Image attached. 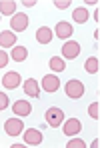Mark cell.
Segmentation results:
<instances>
[{
  "label": "cell",
  "mask_w": 100,
  "mask_h": 148,
  "mask_svg": "<svg viewBox=\"0 0 100 148\" xmlns=\"http://www.w3.org/2000/svg\"><path fill=\"white\" fill-rule=\"evenodd\" d=\"M46 124H50L52 128H56V126H60V124L64 122V112H62V108H58V106H52L46 110Z\"/></svg>",
  "instance_id": "cell-1"
},
{
  "label": "cell",
  "mask_w": 100,
  "mask_h": 148,
  "mask_svg": "<svg viewBox=\"0 0 100 148\" xmlns=\"http://www.w3.org/2000/svg\"><path fill=\"white\" fill-rule=\"evenodd\" d=\"M64 92L68 98H82L84 94V84L80 80H68L66 86H64Z\"/></svg>",
  "instance_id": "cell-2"
},
{
  "label": "cell",
  "mask_w": 100,
  "mask_h": 148,
  "mask_svg": "<svg viewBox=\"0 0 100 148\" xmlns=\"http://www.w3.org/2000/svg\"><path fill=\"white\" fill-rule=\"evenodd\" d=\"M24 130V122L20 120V118H8V120H4V132L8 134V136H18L20 132Z\"/></svg>",
  "instance_id": "cell-3"
},
{
  "label": "cell",
  "mask_w": 100,
  "mask_h": 148,
  "mask_svg": "<svg viewBox=\"0 0 100 148\" xmlns=\"http://www.w3.org/2000/svg\"><path fill=\"white\" fill-rule=\"evenodd\" d=\"M42 142V132L36 128H30L24 132V144L26 146H38Z\"/></svg>",
  "instance_id": "cell-4"
},
{
  "label": "cell",
  "mask_w": 100,
  "mask_h": 148,
  "mask_svg": "<svg viewBox=\"0 0 100 148\" xmlns=\"http://www.w3.org/2000/svg\"><path fill=\"white\" fill-rule=\"evenodd\" d=\"M10 26H12L14 32H22V30H26V28H28V16H26L24 12H18L16 16H12Z\"/></svg>",
  "instance_id": "cell-5"
},
{
  "label": "cell",
  "mask_w": 100,
  "mask_h": 148,
  "mask_svg": "<svg viewBox=\"0 0 100 148\" xmlns=\"http://www.w3.org/2000/svg\"><path fill=\"white\" fill-rule=\"evenodd\" d=\"M78 54H80V44L74 42V40H70V42H64V46H62V56L64 58H78Z\"/></svg>",
  "instance_id": "cell-6"
},
{
  "label": "cell",
  "mask_w": 100,
  "mask_h": 148,
  "mask_svg": "<svg viewBox=\"0 0 100 148\" xmlns=\"http://www.w3.org/2000/svg\"><path fill=\"white\" fill-rule=\"evenodd\" d=\"M58 86H60V80H58L56 74H46V76L42 78V88H44L46 92H56Z\"/></svg>",
  "instance_id": "cell-7"
},
{
  "label": "cell",
  "mask_w": 100,
  "mask_h": 148,
  "mask_svg": "<svg viewBox=\"0 0 100 148\" xmlns=\"http://www.w3.org/2000/svg\"><path fill=\"white\" fill-rule=\"evenodd\" d=\"M16 34L12 32V30H4V32H0V46H4V48H14L16 46Z\"/></svg>",
  "instance_id": "cell-8"
},
{
  "label": "cell",
  "mask_w": 100,
  "mask_h": 148,
  "mask_svg": "<svg viewBox=\"0 0 100 148\" xmlns=\"http://www.w3.org/2000/svg\"><path fill=\"white\" fill-rule=\"evenodd\" d=\"M80 128H82V122H80L78 118H68V120L64 122V134H66V136H76V134L80 132Z\"/></svg>",
  "instance_id": "cell-9"
},
{
  "label": "cell",
  "mask_w": 100,
  "mask_h": 148,
  "mask_svg": "<svg viewBox=\"0 0 100 148\" xmlns=\"http://www.w3.org/2000/svg\"><path fill=\"white\" fill-rule=\"evenodd\" d=\"M20 84V74L18 72H6L2 76V86L4 88H16Z\"/></svg>",
  "instance_id": "cell-10"
},
{
  "label": "cell",
  "mask_w": 100,
  "mask_h": 148,
  "mask_svg": "<svg viewBox=\"0 0 100 148\" xmlns=\"http://www.w3.org/2000/svg\"><path fill=\"white\" fill-rule=\"evenodd\" d=\"M12 110H14V116H28L32 112V106L26 100H16L14 106H12Z\"/></svg>",
  "instance_id": "cell-11"
},
{
  "label": "cell",
  "mask_w": 100,
  "mask_h": 148,
  "mask_svg": "<svg viewBox=\"0 0 100 148\" xmlns=\"http://www.w3.org/2000/svg\"><path fill=\"white\" fill-rule=\"evenodd\" d=\"M72 32H74V28L68 24V22H58V24H56V36H60L62 40H64V38H70Z\"/></svg>",
  "instance_id": "cell-12"
},
{
  "label": "cell",
  "mask_w": 100,
  "mask_h": 148,
  "mask_svg": "<svg viewBox=\"0 0 100 148\" xmlns=\"http://www.w3.org/2000/svg\"><path fill=\"white\" fill-rule=\"evenodd\" d=\"M36 40H38L40 44H48L50 40H52V30H50L48 26H40V28L36 30Z\"/></svg>",
  "instance_id": "cell-13"
},
{
  "label": "cell",
  "mask_w": 100,
  "mask_h": 148,
  "mask_svg": "<svg viewBox=\"0 0 100 148\" xmlns=\"http://www.w3.org/2000/svg\"><path fill=\"white\" fill-rule=\"evenodd\" d=\"M24 92L28 94V96H32V98H36V96L40 94V90H38V82H36L34 78L24 80Z\"/></svg>",
  "instance_id": "cell-14"
},
{
  "label": "cell",
  "mask_w": 100,
  "mask_h": 148,
  "mask_svg": "<svg viewBox=\"0 0 100 148\" xmlns=\"http://www.w3.org/2000/svg\"><path fill=\"white\" fill-rule=\"evenodd\" d=\"M48 64H50V70H52V72H64V68H66L64 58H58V56H52Z\"/></svg>",
  "instance_id": "cell-15"
},
{
  "label": "cell",
  "mask_w": 100,
  "mask_h": 148,
  "mask_svg": "<svg viewBox=\"0 0 100 148\" xmlns=\"http://www.w3.org/2000/svg\"><path fill=\"white\" fill-rule=\"evenodd\" d=\"M72 18H74L78 24H84L86 20H88V10L84 8V6H80V8H76L74 12H72Z\"/></svg>",
  "instance_id": "cell-16"
},
{
  "label": "cell",
  "mask_w": 100,
  "mask_h": 148,
  "mask_svg": "<svg viewBox=\"0 0 100 148\" xmlns=\"http://www.w3.org/2000/svg\"><path fill=\"white\" fill-rule=\"evenodd\" d=\"M14 10H16V2H12V0H2L0 2V12L2 14L10 16V14H14Z\"/></svg>",
  "instance_id": "cell-17"
},
{
  "label": "cell",
  "mask_w": 100,
  "mask_h": 148,
  "mask_svg": "<svg viewBox=\"0 0 100 148\" xmlns=\"http://www.w3.org/2000/svg\"><path fill=\"white\" fill-rule=\"evenodd\" d=\"M26 56H28V50H26L24 46H14V48H12V60L22 62V60H26Z\"/></svg>",
  "instance_id": "cell-18"
},
{
  "label": "cell",
  "mask_w": 100,
  "mask_h": 148,
  "mask_svg": "<svg viewBox=\"0 0 100 148\" xmlns=\"http://www.w3.org/2000/svg\"><path fill=\"white\" fill-rule=\"evenodd\" d=\"M98 58H96V56H92V58H88V60H86V64H84V68H86V72L88 74H96L98 72Z\"/></svg>",
  "instance_id": "cell-19"
},
{
  "label": "cell",
  "mask_w": 100,
  "mask_h": 148,
  "mask_svg": "<svg viewBox=\"0 0 100 148\" xmlns=\"http://www.w3.org/2000/svg\"><path fill=\"white\" fill-rule=\"evenodd\" d=\"M88 114H90L94 120H98V102H92V104L88 106Z\"/></svg>",
  "instance_id": "cell-20"
},
{
  "label": "cell",
  "mask_w": 100,
  "mask_h": 148,
  "mask_svg": "<svg viewBox=\"0 0 100 148\" xmlns=\"http://www.w3.org/2000/svg\"><path fill=\"white\" fill-rule=\"evenodd\" d=\"M66 146H68V148H84L86 144H84V140H80V138H74V140H70Z\"/></svg>",
  "instance_id": "cell-21"
},
{
  "label": "cell",
  "mask_w": 100,
  "mask_h": 148,
  "mask_svg": "<svg viewBox=\"0 0 100 148\" xmlns=\"http://www.w3.org/2000/svg\"><path fill=\"white\" fill-rule=\"evenodd\" d=\"M4 108H8V96L4 92H0V110H4Z\"/></svg>",
  "instance_id": "cell-22"
},
{
  "label": "cell",
  "mask_w": 100,
  "mask_h": 148,
  "mask_svg": "<svg viewBox=\"0 0 100 148\" xmlns=\"http://www.w3.org/2000/svg\"><path fill=\"white\" fill-rule=\"evenodd\" d=\"M6 64H8V54L4 50H0V68H4Z\"/></svg>",
  "instance_id": "cell-23"
},
{
  "label": "cell",
  "mask_w": 100,
  "mask_h": 148,
  "mask_svg": "<svg viewBox=\"0 0 100 148\" xmlns=\"http://www.w3.org/2000/svg\"><path fill=\"white\" fill-rule=\"evenodd\" d=\"M54 6L62 10V8H68V6H70V2H68V0H56V2H54Z\"/></svg>",
  "instance_id": "cell-24"
},
{
  "label": "cell",
  "mask_w": 100,
  "mask_h": 148,
  "mask_svg": "<svg viewBox=\"0 0 100 148\" xmlns=\"http://www.w3.org/2000/svg\"><path fill=\"white\" fill-rule=\"evenodd\" d=\"M22 4H24L26 8H30V6H34V4H36V0H24Z\"/></svg>",
  "instance_id": "cell-25"
}]
</instances>
